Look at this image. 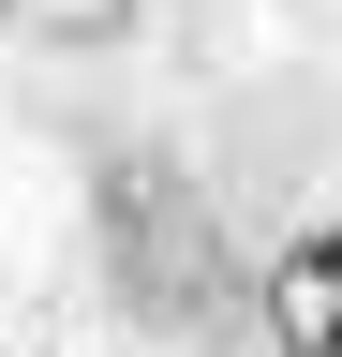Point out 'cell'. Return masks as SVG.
Wrapping results in <instances>:
<instances>
[{"mask_svg":"<svg viewBox=\"0 0 342 357\" xmlns=\"http://www.w3.org/2000/svg\"><path fill=\"white\" fill-rule=\"evenodd\" d=\"M268 342L283 357H342V223H313V238L268 268Z\"/></svg>","mask_w":342,"mask_h":357,"instance_id":"obj_2","label":"cell"},{"mask_svg":"<svg viewBox=\"0 0 342 357\" xmlns=\"http://www.w3.org/2000/svg\"><path fill=\"white\" fill-rule=\"evenodd\" d=\"M90 223H104L119 283H134L149 312H208V298H224V238H208V194H194L179 164L119 149V164H104V194H90Z\"/></svg>","mask_w":342,"mask_h":357,"instance_id":"obj_1","label":"cell"},{"mask_svg":"<svg viewBox=\"0 0 342 357\" xmlns=\"http://www.w3.org/2000/svg\"><path fill=\"white\" fill-rule=\"evenodd\" d=\"M15 30H45V45H104V30H134V0H0Z\"/></svg>","mask_w":342,"mask_h":357,"instance_id":"obj_3","label":"cell"}]
</instances>
